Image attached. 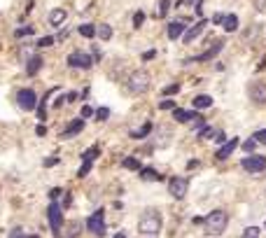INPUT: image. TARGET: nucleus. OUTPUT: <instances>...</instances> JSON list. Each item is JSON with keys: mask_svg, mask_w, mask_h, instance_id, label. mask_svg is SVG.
I'll use <instances>...</instances> for the list:
<instances>
[{"mask_svg": "<svg viewBox=\"0 0 266 238\" xmlns=\"http://www.w3.org/2000/svg\"><path fill=\"white\" fill-rule=\"evenodd\" d=\"M222 26H224V31H227V33H233V31H238V17H236V14H227Z\"/></svg>", "mask_w": 266, "mask_h": 238, "instance_id": "b1692460", "label": "nucleus"}, {"mask_svg": "<svg viewBox=\"0 0 266 238\" xmlns=\"http://www.w3.org/2000/svg\"><path fill=\"white\" fill-rule=\"evenodd\" d=\"M56 164H59V157H47V159L42 161L44 168H52V166H56Z\"/></svg>", "mask_w": 266, "mask_h": 238, "instance_id": "c03bdc74", "label": "nucleus"}, {"mask_svg": "<svg viewBox=\"0 0 266 238\" xmlns=\"http://www.w3.org/2000/svg\"><path fill=\"white\" fill-rule=\"evenodd\" d=\"M227 224H229V215L222 208H215L203 217V227L208 236H222L227 231Z\"/></svg>", "mask_w": 266, "mask_h": 238, "instance_id": "f03ea898", "label": "nucleus"}, {"mask_svg": "<svg viewBox=\"0 0 266 238\" xmlns=\"http://www.w3.org/2000/svg\"><path fill=\"white\" fill-rule=\"evenodd\" d=\"M98 154H100V147H98V145H91L89 150L82 152V161H91V164H94V159H96Z\"/></svg>", "mask_w": 266, "mask_h": 238, "instance_id": "a878e982", "label": "nucleus"}, {"mask_svg": "<svg viewBox=\"0 0 266 238\" xmlns=\"http://www.w3.org/2000/svg\"><path fill=\"white\" fill-rule=\"evenodd\" d=\"M240 166L245 168L248 173H264L266 170V157L264 154H248V157H243V161H240Z\"/></svg>", "mask_w": 266, "mask_h": 238, "instance_id": "6e6552de", "label": "nucleus"}, {"mask_svg": "<svg viewBox=\"0 0 266 238\" xmlns=\"http://www.w3.org/2000/svg\"><path fill=\"white\" fill-rule=\"evenodd\" d=\"M24 35H33V26H26V28H17L14 31V37H24Z\"/></svg>", "mask_w": 266, "mask_h": 238, "instance_id": "f704fd0d", "label": "nucleus"}, {"mask_svg": "<svg viewBox=\"0 0 266 238\" xmlns=\"http://www.w3.org/2000/svg\"><path fill=\"white\" fill-rule=\"evenodd\" d=\"M215 133H217V131H213L210 126H203V129H201V131L196 133V136H199V138H213Z\"/></svg>", "mask_w": 266, "mask_h": 238, "instance_id": "e433bc0d", "label": "nucleus"}, {"mask_svg": "<svg viewBox=\"0 0 266 238\" xmlns=\"http://www.w3.org/2000/svg\"><path fill=\"white\" fill-rule=\"evenodd\" d=\"M54 42H56V37L44 35V37H40V40H37V47H40V49H42V47H52Z\"/></svg>", "mask_w": 266, "mask_h": 238, "instance_id": "72a5a7b5", "label": "nucleus"}, {"mask_svg": "<svg viewBox=\"0 0 266 238\" xmlns=\"http://www.w3.org/2000/svg\"><path fill=\"white\" fill-rule=\"evenodd\" d=\"M94 115H96V110H94V107H89V105H84V107H82V112H80L82 119H89V117H94Z\"/></svg>", "mask_w": 266, "mask_h": 238, "instance_id": "79ce46f5", "label": "nucleus"}, {"mask_svg": "<svg viewBox=\"0 0 266 238\" xmlns=\"http://www.w3.org/2000/svg\"><path fill=\"white\" fill-rule=\"evenodd\" d=\"M37 103H40V98L33 89H19L17 91V105L24 110V112H35Z\"/></svg>", "mask_w": 266, "mask_h": 238, "instance_id": "423d86ee", "label": "nucleus"}, {"mask_svg": "<svg viewBox=\"0 0 266 238\" xmlns=\"http://www.w3.org/2000/svg\"><path fill=\"white\" fill-rule=\"evenodd\" d=\"M42 56H31V59H28L26 61V75H31V77H35L37 72H40V68H42Z\"/></svg>", "mask_w": 266, "mask_h": 238, "instance_id": "6ab92c4d", "label": "nucleus"}, {"mask_svg": "<svg viewBox=\"0 0 266 238\" xmlns=\"http://www.w3.org/2000/svg\"><path fill=\"white\" fill-rule=\"evenodd\" d=\"M94 119H96V122H107V119H110V107H98Z\"/></svg>", "mask_w": 266, "mask_h": 238, "instance_id": "c85d7f7f", "label": "nucleus"}, {"mask_svg": "<svg viewBox=\"0 0 266 238\" xmlns=\"http://www.w3.org/2000/svg\"><path fill=\"white\" fill-rule=\"evenodd\" d=\"M255 138H257L259 145H266V129H259V131H255Z\"/></svg>", "mask_w": 266, "mask_h": 238, "instance_id": "37998d69", "label": "nucleus"}, {"mask_svg": "<svg viewBox=\"0 0 266 238\" xmlns=\"http://www.w3.org/2000/svg\"><path fill=\"white\" fill-rule=\"evenodd\" d=\"M152 131H154V126H152V122H145V124L140 126V129H135V131H131L129 136H131L133 140H145V138H147V136H150Z\"/></svg>", "mask_w": 266, "mask_h": 238, "instance_id": "aec40b11", "label": "nucleus"}, {"mask_svg": "<svg viewBox=\"0 0 266 238\" xmlns=\"http://www.w3.org/2000/svg\"><path fill=\"white\" fill-rule=\"evenodd\" d=\"M213 96H208V94H199V96L192 98V105L194 110H208V107H213Z\"/></svg>", "mask_w": 266, "mask_h": 238, "instance_id": "a211bd4d", "label": "nucleus"}, {"mask_svg": "<svg viewBox=\"0 0 266 238\" xmlns=\"http://www.w3.org/2000/svg\"><path fill=\"white\" fill-rule=\"evenodd\" d=\"M154 56H157V49H147V52L142 54V61H152Z\"/></svg>", "mask_w": 266, "mask_h": 238, "instance_id": "49530a36", "label": "nucleus"}, {"mask_svg": "<svg viewBox=\"0 0 266 238\" xmlns=\"http://www.w3.org/2000/svg\"><path fill=\"white\" fill-rule=\"evenodd\" d=\"M9 238H24V231H21V227H17V229L9 231Z\"/></svg>", "mask_w": 266, "mask_h": 238, "instance_id": "de8ad7c7", "label": "nucleus"}, {"mask_svg": "<svg viewBox=\"0 0 266 238\" xmlns=\"http://www.w3.org/2000/svg\"><path fill=\"white\" fill-rule=\"evenodd\" d=\"M224 49V42L222 40H215L213 47H208L203 54H199V56H189V59H185V63H205V61H210V59H215L217 54Z\"/></svg>", "mask_w": 266, "mask_h": 238, "instance_id": "9d476101", "label": "nucleus"}, {"mask_svg": "<svg viewBox=\"0 0 266 238\" xmlns=\"http://www.w3.org/2000/svg\"><path fill=\"white\" fill-rule=\"evenodd\" d=\"M259 234H262L259 227H248V229L243 231V238H259Z\"/></svg>", "mask_w": 266, "mask_h": 238, "instance_id": "2f4dec72", "label": "nucleus"}, {"mask_svg": "<svg viewBox=\"0 0 266 238\" xmlns=\"http://www.w3.org/2000/svg\"><path fill=\"white\" fill-rule=\"evenodd\" d=\"M115 238H126V236H124V234H115Z\"/></svg>", "mask_w": 266, "mask_h": 238, "instance_id": "4d7b16f0", "label": "nucleus"}, {"mask_svg": "<svg viewBox=\"0 0 266 238\" xmlns=\"http://www.w3.org/2000/svg\"><path fill=\"white\" fill-rule=\"evenodd\" d=\"M177 91H180V84H168V87L164 89V96H175Z\"/></svg>", "mask_w": 266, "mask_h": 238, "instance_id": "ea45409f", "label": "nucleus"}, {"mask_svg": "<svg viewBox=\"0 0 266 238\" xmlns=\"http://www.w3.org/2000/svg\"><path fill=\"white\" fill-rule=\"evenodd\" d=\"M147 238H157V236H147Z\"/></svg>", "mask_w": 266, "mask_h": 238, "instance_id": "bf43d9fd", "label": "nucleus"}, {"mask_svg": "<svg viewBox=\"0 0 266 238\" xmlns=\"http://www.w3.org/2000/svg\"><path fill=\"white\" fill-rule=\"evenodd\" d=\"M194 168H199V161H196V159L187 161V170H194Z\"/></svg>", "mask_w": 266, "mask_h": 238, "instance_id": "3c124183", "label": "nucleus"}, {"mask_svg": "<svg viewBox=\"0 0 266 238\" xmlns=\"http://www.w3.org/2000/svg\"><path fill=\"white\" fill-rule=\"evenodd\" d=\"M173 117H175L177 124H192L196 117H201L196 110H182V107H175L173 110Z\"/></svg>", "mask_w": 266, "mask_h": 238, "instance_id": "dca6fc26", "label": "nucleus"}, {"mask_svg": "<svg viewBox=\"0 0 266 238\" xmlns=\"http://www.w3.org/2000/svg\"><path fill=\"white\" fill-rule=\"evenodd\" d=\"M142 24H145V12H140V9H138V12L133 14V28H140Z\"/></svg>", "mask_w": 266, "mask_h": 238, "instance_id": "473e14b6", "label": "nucleus"}, {"mask_svg": "<svg viewBox=\"0 0 266 238\" xmlns=\"http://www.w3.org/2000/svg\"><path fill=\"white\" fill-rule=\"evenodd\" d=\"M84 122H87V119H82V117L72 119V122L61 131V138L63 140H70V138H75V136H80V133L84 131Z\"/></svg>", "mask_w": 266, "mask_h": 238, "instance_id": "f8f14e48", "label": "nucleus"}, {"mask_svg": "<svg viewBox=\"0 0 266 238\" xmlns=\"http://www.w3.org/2000/svg\"><path fill=\"white\" fill-rule=\"evenodd\" d=\"M224 17H227V14H215V17H213V24H224Z\"/></svg>", "mask_w": 266, "mask_h": 238, "instance_id": "603ef678", "label": "nucleus"}, {"mask_svg": "<svg viewBox=\"0 0 266 238\" xmlns=\"http://www.w3.org/2000/svg\"><path fill=\"white\" fill-rule=\"evenodd\" d=\"M126 87L131 94H145L152 87V75L147 70H133L126 79Z\"/></svg>", "mask_w": 266, "mask_h": 238, "instance_id": "7ed1b4c3", "label": "nucleus"}, {"mask_svg": "<svg viewBox=\"0 0 266 238\" xmlns=\"http://www.w3.org/2000/svg\"><path fill=\"white\" fill-rule=\"evenodd\" d=\"M187 2H189V0H177V2H175V7H185Z\"/></svg>", "mask_w": 266, "mask_h": 238, "instance_id": "6e6d98bb", "label": "nucleus"}, {"mask_svg": "<svg viewBox=\"0 0 266 238\" xmlns=\"http://www.w3.org/2000/svg\"><path fill=\"white\" fill-rule=\"evenodd\" d=\"M122 168H126V170H140V159L138 157H124L122 159Z\"/></svg>", "mask_w": 266, "mask_h": 238, "instance_id": "393cba45", "label": "nucleus"}, {"mask_svg": "<svg viewBox=\"0 0 266 238\" xmlns=\"http://www.w3.org/2000/svg\"><path fill=\"white\" fill-rule=\"evenodd\" d=\"M161 229H164L161 212L154 210V208H147L140 215V220H138V234H142V236H159Z\"/></svg>", "mask_w": 266, "mask_h": 238, "instance_id": "f257e3e1", "label": "nucleus"}, {"mask_svg": "<svg viewBox=\"0 0 266 238\" xmlns=\"http://www.w3.org/2000/svg\"><path fill=\"white\" fill-rule=\"evenodd\" d=\"M87 229H89V234H91V236H96V238H103V236L107 234V227H105V210H103V208L87 217Z\"/></svg>", "mask_w": 266, "mask_h": 238, "instance_id": "20e7f679", "label": "nucleus"}, {"mask_svg": "<svg viewBox=\"0 0 266 238\" xmlns=\"http://www.w3.org/2000/svg\"><path fill=\"white\" fill-rule=\"evenodd\" d=\"M35 115L40 122L47 119V101H44V98H40V103H37V107H35Z\"/></svg>", "mask_w": 266, "mask_h": 238, "instance_id": "bb28decb", "label": "nucleus"}, {"mask_svg": "<svg viewBox=\"0 0 266 238\" xmlns=\"http://www.w3.org/2000/svg\"><path fill=\"white\" fill-rule=\"evenodd\" d=\"M66 19H68V9L63 7H56L49 12V26L52 28H61L66 24Z\"/></svg>", "mask_w": 266, "mask_h": 238, "instance_id": "f3484780", "label": "nucleus"}, {"mask_svg": "<svg viewBox=\"0 0 266 238\" xmlns=\"http://www.w3.org/2000/svg\"><path fill=\"white\" fill-rule=\"evenodd\" d=\"M248 96H250V101L252 103H257V105H264L266 103V84L264 82H252L248 87Z\"/></svg>", "mask_w": 266, "mask_h": 238, "instance_id": "9b49d317", "label": "nucleus"}, {"mask_svg": "<svg viewBox=\"0 0 266 238\" xmlns=\"http://www.w3.org/2000/svg\"><path fill=\"white\" fill-rule=\"evenodd\" d=\"M63 194V189L61 187H54V189H49V201H59Z\"/></svg>", "mask_w": 266, "mask_h": 238, "instance_id": "58836bf2", "label": "nucleus"}, {"mask_svg": "<svg viewBox=\"0 0 266 238\" xmlns=\"http://www.w3.org/2000/svg\"><path fill=\"white\" fill-rule=\"evenodd\" d=\"M257 145H259V142H257V138H255V136H252V138H248V140H243V142H240V147H243V150L248 152V154H252Z\"/></svg>", "mask_w": 266, "mask_h": 238, "instance_id": "cd10ccee", "label": "nucleus"}, {"mask_svg": "<svg viewBox=\"0 0 266 238\" xmlns=\"http://www.w3.org/2000/svg\"><path fill=\"white\" fill-rule=\"evenodd\" d=\"M96 37H100L103 42H107V40H112V26H110V24H98Z\"/></svg>", "mask_w": 266, "mask_h": 238, "instance_id": "5701e85b", "label": "nucleus"}, {"mask_svg": "<svg viewBox=\"0 0 266 238\" xmlns=\"http://www.w3.org/2000/svg\"><path fill=\"white\" fill-rule=\"evenodd\" d=\"M24 238H40V236H24Z\"/></svg>", "mask_w": 266, "mask_h": 238, "instance_id": "13d9d810", "label": "nucleus"}, {"mask_svg": "<svg viewBox=\"0 0 266 238\" xmlns=\"http://www.w3.org/2000/svg\"><path fill=\"white\" fill-rule=\"evenodd\" d=\"M138 175H140L145 182H159V180H164V175L157 173L154 168H140V170H138Z\"/></svg>", "mask_w": 266, "mask_h": 238, "instance_id": "412c9836", "label": "nucleus"}, {"mask_svg": "<svg viewBox=\"0 0 266 238\" xmlns=\"http://www.w3.org/2000/svg\"><path fill=\"white\" fill-rule=\"evenodd\" d=\"M47 222H49V229L59 236L63 227V205L59 201H52L47 205Z\"/></svg>", "mask_w": 266, "mask_h": 238, "instance_id": "39448f33", "label": "nucleus"}, {"mask_svg": "<svg viewBox=\"0 0 266 238\" xmlns=\"http://www.w3.org/2000/svg\"><path fill=\"white\" fill-rule=\"evenodd\" d=\"M94 56L87 52H72L68 56V68H82V70H89L91 66H94Z\"/></svg>", "mask_w": 266, "mask_h": 238, "instance_id": "1a4fd4ad", "label": "nucleus"}, {"mask_svg": "<svg viewBox=\"0 0 266 238\" xmlns=\"http://www.w3.org/2000/svg\"><path fill=\"white\" fill-rule=\"evenodd\" d=\"M96 31H98V26H94V24H82V26L77 28V33H80L82 37H87V40H94V37H96Z\"/></svg>", "mask_w": 266, "mask_h": 238, "instance_id": "4be33fe9", "label": "nucleus"}, {"mask_svg": "<svg viewBox=\"0 0 266 238\" xmlns=\"http://www.w3.org/2000/svg\"><path fill=\"white\" fill-rule=\"evenodd\" d=\"M77 231H80V222H72L70 229H68V234H66V238H75V236H77Z\"/></svg>", "mask_w": 266, "mask_h": 238, "instance_id": "a19ab883", "label": "nucleus"}, {"mask_svg": "<svg viewBox=\"0 0 266 238\" xmlns=\"http://www.w3.org/2000/svg\"><path fill=\"white\" fill-rule=\"evenodd\" d=\"M168 9H170V0H161L159 2V9H157V17H166V14H168Z\"/></svg>", "mask_w": 266, "mask_h": 238, "instance_id": "7c9ffc66", "label": "nucleus"}, {"mask_svg": "<svg viewBox=\"0 0 266 238\" xmlns=\"http://www.w3.org/2000/svg\"><path fill=\"white\" fill-rule=\"evenodd\" d=\"M66 101H68V103H72V101H77V94H75V91H70V94L66 96Z\"/></svg>", "mask_w": 266, "mask_h": 238, "instance_id": "5fc2aeb1", "label": "nucleus"}, {"mask_svg": "<svg viewBox=\"0 0 266 238\" xmlns=\"http://www.w3.org/2000/svg\"><path fill=\"white\" fill-rule=\"evenodd\" d=\"M203 126H205L203 117H196L194 122H192V131H194V133H199V131H201V129H203Z\"/></svg>", "mask_w": 266, "mask_h": 238, "instance_id": "4c0bfd02", "label": "nucleus"}, {"mask_svg": "<svg viewBox=\"0 0 266 238\" xmlns=\"http://www.w3.org/2000/svg\"><path fill=\"white\" fill-rule=\"evenodd\" d=\"M205 26H208V21H205V19H199L194 26H189V28L185 31V35H182V42H185V44L194 42L196 37H199V35H201V33L205 31Z\"/></svg>", "mask_w": 266, "mask_h": 238, "instance_id": "ddd939ff", "label": "nucleus"}, {"mask_svg": "<svg viewBox=\"0 0 266 238\" xmlns=\"http://www.w3.org/2000/svg\"><path fill=\"white\" fill-rule=\"evenodd\" d=\"M215 140H217V142H222V145H224V142H227V133L217 131V133H215Z\"/></svg>", "mask_w": 266, "mask_h": 238, "instance_id": "09e8293b", "label": "nucleus"}, {"mask_svg": "<svg viewBox=\"0 0 266 238\" xmlns=\"http://www.w3.org/2000/svg\"><path fill=\"white\" fill-rule=\"evenodd\" d=\"M91 56H94V61H100V56H103V54H100L98 47H94V54H91Z\"/></svg>", "mask_w": 266, "mask_h": 238, "instance_id": "864d4df0", "label": "nucleus"}, {"mask_svg": "<svg viewBox=\"0 0 266 238\" xmlns=\"http://www.w3.org/2000/svg\"><path fill=\"white\" fill-rule=\"evenodd\" d=\"M264 229H266V222H264Z\"/></svg>", "mask_w": 266, "mask_h": 238, "instance_id": "052dcab7", "label": "nucleus"}, {"mask_svg": "<svg viewBox=\"0 0 266 238\" xmlns=\"http://www.w3.org/2000/svg\"><path fill=\"white\" fill-rule=\"evenodd\" d=\"M238 145H240V140L236 138V136H233L231 140H227V142H224V145L220 147V150H217V154H215V157L220 159V161H224V159H229L231 154H233V150H236Z\"/></svg>", "mask_w": 266, "mask_h": 238, "instance_id": "2eb2a0df", "label": "nucleus"}, {"mask_svg": "<svg viewBox=\"0 0 266 238\" xmlns=\"http://www.w3.org/2000/svg\"><path fill=\"white\" fill-rule=\"evenodd\" d=\"M187 192H189V180L187 177H182V175H173V177H168V194L173 196V199H185L187 196Z\"/></svg>", "mask_w": 266, "mask_h": 238, "instance_id": "0eeeda50", "label": "nucleus"}, {"mask_svg": "<svg viewBox=\"0 0 266 238\" xmlns=\"http://www.w3.org/2000/svg\"><path fill=\"white\" fill-rule=\"evenodd\" d=\"M35 133H37V136H40V138H44V136H47V126H44V124L40 122V124H37V126H35Z\"/></svg>", "mask_w": 266, "mask_h": 238, "instance_id": "a18cd8bd", "label": "nucleus"}, {"mask_svg": "<svg viewBox=\"0 0 266 238\" xmlns=\"http://www.w3.org/2000/svg\"><path fill=\"white\" fill-rule=\"evenodd\" d=\"M91 166H94V164H91V161H82V166H80V170H77V177H87L89 173H91Z\"/></svg>", "mask_w": 266, "mask_h": 238, "instance_id": "c756f323", "label": "nucleus"}, {"mask_svg": "<svg viewBox=\"0 0 266 238\" xmlns=\"http://www.w3.org/2000/svg\"><path fill=\"white\" fill-rule=\"evenodd\" d=\"M175 101H173V98H166V101H161L159 103V110H175Z\"/></svg>", "mask_w": 266, "mask_h": 238, "instance_id": "c9c22d12", "label": "nucleus"}, {"mask_svg": "<svg viewBox=\"0 0 266 238\" xmlns=\"http://www.w3.org/2000/svg\"><path fill=\"white\" fill-rule=\"evenodd\" d=\"M185 31H187V21L185 19H175V21L168 24V31H166V33H168V37L175 42V40H180V37L185 35Z\"/></svg>", "mask_w": 266, "mask_h": 238, "instance_id": "4468645a", "label": "nucleus"}, {"mask_svg": "<svg viewBox=\"0 0 266 238\" xmlns=\"http://www.w3.org/2000/svg\"><path fill=\"white\" fill-rule=\"evenodd\" d=\"M255 5H257L259 12H266V0H255Z\"/></svg>", "mask_w": 266, "mask_h": 238, "instance_id": "8fccbe9b", "label": "nucleus"}]
</instances>
